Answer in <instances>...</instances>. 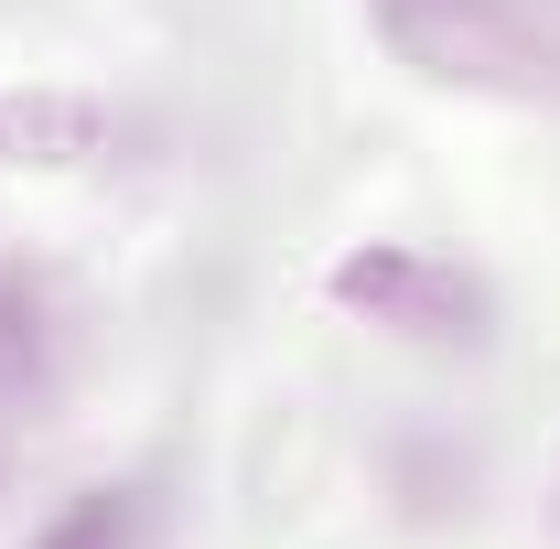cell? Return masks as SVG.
<instances>
[{"label": "cell", "mask_w": 560, "mask_h": 549, "mask_svg": "<svg viewBox=\"0 0 560 549\" xmlns=\"http://www.w3.org/2000/svg\"><path fill=\"white\" fill-rule=\"evenodd\" d=\"M388 66L453 97H495V108H550L560 97V33L528 22L517 0H366Z\"/></svg>", "instance_id": "obj_1"}, {"label": "cell", "mask_w": 560, "mask_h": 549, "mask_svg": "<svg viewBox=\"0 0 560 549\" xmlns=\"http://www.w3.org/2000/svg\"><path fill=\"white\" fill-rule=\"evenodd\" d=\"M324 302L355 313V324H377V335L399 344H442V355H475L495 335V291L464 259H431V248H346L335 270H324Z\"/></svg>", "instance_id": "obj_2"}, {"label": "cell", "mask_w": 560, "mask_h": 549, "mask_svg": "<svg viewBox=\"0 0 560 549\" xmlns=\"http://www.w3.org/2000/svg\"><path fill=\"white\" fill-rule=\"evenodd\" d=\"M140 539H151L140 484H86V495H66V506L44 517V539H33V549H140Z\"/></svg>", "instance_id": "obj_3"}, {"label": "cell", "mask_w": 560, "mask_h": 549, "mask_svg": "<svg viewBox=\"0 0 560 549\" xmlns=\"http://www.w3.org/2000/svg\"><path fill=\"white\" fill-rule=\"evenodd\" d=\"M44 377V335H33V302H11L0 280V388H33Z\"/></svg>", "instance_id": "obj_4"}]
</instances>
